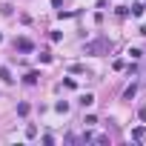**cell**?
I'll return each instance as SVG.
<instances>
[{"instance_id": "obj_1", "label": "cell", "mask_w": 146, "mask_h": 146, "mask_svg": "<svg viewBox=\"0 0 146 146\" xmlns=\"http://www.w3.org/2000/svg\"><path fill=\"white\" fill-rule=\"evenodd\" d=\"M15 46L20 49V52H32L35 46H32V40H26V37H20V40H15Z\"/></svg>"}, {"instance_id": "obj_2", "label": "cell", "mask_w": 146, "mask_h": 146, "mask_svg": "<svg viewBox=\"0 0 146 146\" xmlns=\"http://www.w3.org/2000/svg\"><path fill=\"white\" fill-rule=\"evenodd\" d=\"M0 78H3L6 83H12V80H15V78H12V72H9L6 66H0Z\"/></svg>"}, {"instance_id": "obj_3", "label": "cell", "mask_w": 146, "mask_h": 146, "mask_svg": "<svg viewBox=\"0 0 146 146\" xmlns=\"http://www.w3.org/2000/svg\"><path fill=\"white\" fill-rule=\"evenodd\" d=\"M37 78H40V75H37V72H29V75L23 78V83H29V86H32V83H37Z\"/></svg>"}, {"instance_id": "obj_5", "label": "cell", "mask_w": 146, "mask_h": 146, "mask_svg": "<svg viewBox=\"0 0 146 146\" xmlns=\"http://www.w3.org/2000/svg\"><path fill=\"white\" fill-rule=\"evenodd\" d=\"M78 103H80V106H92V103H95V98H92V95H83Z\"/></svg>"}, {"instance_id": "obj_7", "label": "cell", "mask_w": 146, "mask_h": 146, "mask_svg": "<svg viewBox=\"0 0 146 146\" xmlns=\"http://www.w3.org/2000/svg\"><path fill=\"white\" fill-rule=\"evenodd\" d=\"M129 54H132V60H140V54H143V52H140V49H129Z\"/></svg>"}, {"instance_id": "obj_4", "label": "cell", "mask_w": 146, "mask_h": 146, "mask_svg": "<svg viewBox=\"0 0 146 146\" xmlns=\"http://www.w3.org/2000/svg\"><path fill=\"white\" fill-rule=\"evenodd\" d=\"M135 92H137V86H135V83H132V86H129V89H126V92H123V98H126V100H132V98H135Z\"/></svg>"}, {"instance_id": "obj_6", "label": "cell", "mask_w": 146, "mask_h": 146, "mask_svg": "<svg viewBox=\"0 0 146 146\" xmlns=\"http://www.w3.org/2000/svg\"><path fill=\"white\" fill-rule=\"evenodd\" d=\"M143 135H146V132H143V126H137V129L132 132V137H135V140H143Z\"/></svg>"}]
</instances>
